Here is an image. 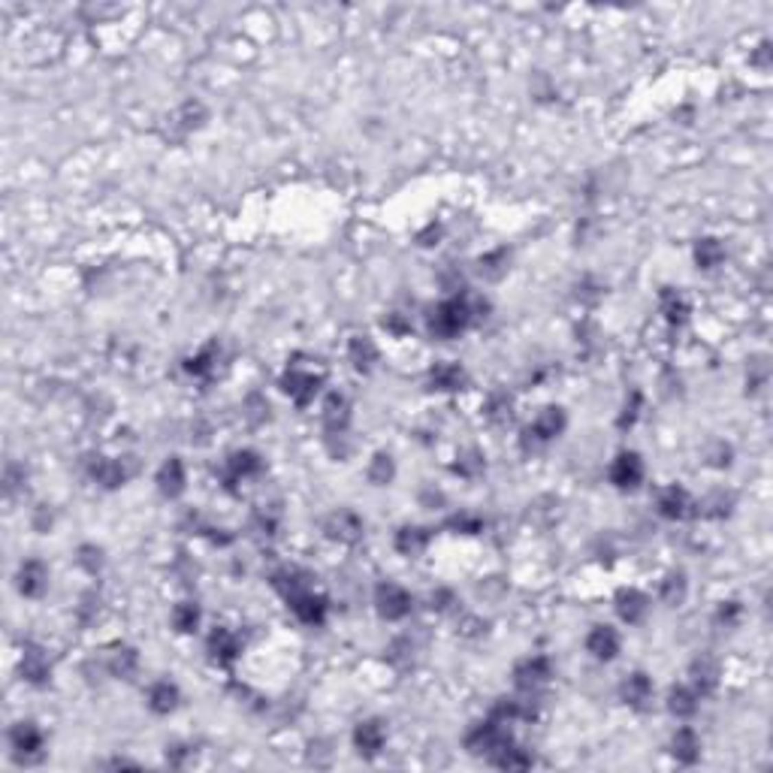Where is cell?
Segmentation results:
<instances>
[{
    "label": "cell",
    "instance_id": "1",
    "mask_svg": "<svg viewBox=\"0 0 773 773\" xmlns=\"http://www.w3.org/2000/svg\"><path fill=\"white\" fill-rule=\"evenodd\" d=\"M468 305L459 299H450L444 302V305L435 308V317H432V330L438 332V336H457V332L468 323Z\"/></svg>",
    "mask_w": 773,
    "mask_h": 773
},
{
    "label": "cell",
    "instance_id": "2",
    "mask_svg": "<svg viewBox=\"0 0 773 773\" xmlns=\"http://www.w3.org/2000/svg\"><path fill=\"white\" fill-rule=\"evenodd\" d=\"M378 601H381V613L390 619H399L408 613V595L402 592L399 586H393V583H386V586H381V592H378Z\"/></svg>",
    "mask_w": 773,
    "mask_h": 773
},
{
    "label": "cell",
    "instance_id": "3",
    "mask_svg": "<svg viewBox=\"0 0 773 773\" xmlns=\"http://www.w3.org/2000/svg\"><path fill=\"white\" fill-rule=\"evenodd\" d=\"M619 649V638L616 632L608 625H598L592 634H589V653H592L595 658H613Z\"/></svg>",
    "mask_w": 773,
    "mask_h": 773
},
{
    "label": "cell",
    "instance_id": "4",
    "mask_svg": "<svg viewBox=\"0 0 773 773\" xmlns=\"http://www.w3.org/2000/svg\"><path fill=\"white\" fill-rule=\"evenodd\" d=\"M643 468H641V459L634 457V453H623V457L616 459V465H613V481L619 483V487H634V483L641 481Z\"/></svg>",
    "mask_w": 773,
    "mask_h": 773
},
{
    "label": "cell",
    "instance_id": "5",
    "mask_svg": "<svg viewBox=\"0 0 773 773\" xmlns=\"http://www.w3.org/2000/svg\"><path fill=\"white\" fill-rule=\"evenodd\" d=\"M293 610L299 613L305 623H321L323 619V601L314 595H293Z\"/></svg>",
    "mask_w": 773,
    "mask_h": 773
},
{
    "label": "cell",
    "instance_id": "6",
    "mask_svg": "<svg viewBox=\"0 0 773 773\" xmlns=\"http://www.w3.org/2000/svg\"><path fill=\"white\" fill-rule=\"evenodd\" d=\"M381 743H384V731H381V725H375V722H366V725H360L357 728V746H360V752H378V749H381Z\"/></svg>",
    "mask_w": 773,
    "mask_h": 773
},
{
    "label": "cell",
    "instance_id": "7",
    "mask_svg": "<svg viewBox=\"0 0 773 773\" xmlns=\"http://www.w3.org/2000/svg\"><path fill=\"white\" fill-rule=\"evenodd\" d=\"M176 701H178L176 686L157 683L154 689H151V710H157V713H170V710L176 707Z\"/></svg>",
    "mask_w": 773,
    "mask_h": 773
},
{
    "label": "cell",
    "instance_id": "8",
    "mask_svg": "<svg viewBox=\"0 0 773 773\" xmlns=\"http://www.w3.org/2000/svg\"><path fill=\"white\" fill-rule=\"evenodd\" d=\"M673 755H677V759H683V761H695V759H698V737H695L689 728H683L677 737H673Z\"/></svg>",
    "mask_w": 773,
    "mask_h": 773
},
{
    "label": "cell",
    "instance_id": "9",
    "mask_svg": "<svg viewBox=\"0 0 773 773\" xmlns=\"http://www.w3.org/2000/svg\"><path fill=\"white\" fill-rule=\"evenodd\" d=\"M12 743H15V749L34 752V749H40V731H36L34 725H25V722H21L19 728H15V734H12Z\"/></svg>",
    "mask_w": 773,
    "mask_h": 773
},
{
    "label": "cell",
    "instance_id": "10",
    "mask_svg": "<svg viewBox=\"0 0 773 773\" xmlns=\"http://www.w3.org/2000/svg\"><path fill=\"white\" fill-rule=\"evenodd\" d=\"M649 692H653V689H649V680L643 677V673H634V677H628V683H625V698L632 701V704L647 701Z\"/></svg>",
    "mask_w": 773,
    "mask_h": 773
},
{
    "label": "cell",
    "instance_id": "11",
    "mask_svg": "<svg viewBox=\"0 0 773 773\" xmlns=\"http://www.w3.org/2000/svg\"><path fill=\"white\" fill-rule=\"evenodd\" d=\"M686 511V492L683 489H668L662 496V514L665 517H683Z\"/></svg>",
    "mask_w": 773,
    "mask_h": 773
},
{
    "label": "cell",
    "instance_id": "12",
    "mask_svg": "<svg viewBox=\"0 0 773 773\" xmlns=\"http://www.w3.org/2000/svg\"><path fill=\"white\" fill-rule=\"evenodd\" d=\"M541 680H547V662L544 658L526 662V668H520V686H535Z\"/></svg>",
    "mask_w": 773,
    "mask_h": 773
},
{
    "label": "cell",
    "instance_id": "13",
    "mask_svg": "<svg viewBox=\"0 0 773 773\" xmlns=\"http://www.w3.org/2000/svg\"><path fill=\"white\" fill-rule=\"evenodd\" d=\"M432 381L441 386V390H450V386H457L462 381V372L457 366H438L435 372H432Z\"/></svg>",
    "mask_w": 773,
    "mask_h": 773
},
{
    "label": "cell",
    "instance_id": "14",
    "mask_svg": "<svg viewBox=\"0 0 773 773\" xmlns=\"http://www.w3.org/2000/svg\"><path fill=\"white\" fill-rule=\"evenodd\" d=\"M538 435L541 438H550V435H556L559 429H562V414L556 411V408H550V414H544L541 420H538Z\"/></svg>",
    "mask_w": 773,
    "mask_h": 773
},
{
    "label": "cell",
    "instance_id": "15",
    "mask_svg": "<svg viewBox=\"0 0 773 773\" xmlns=\"http://www.w3.org/2000/svg\"><path fill=\"white\" fill-rule=\"evenodd\" d=\"M21 577H25V580H21V589H25L27 595H34V592H40V583H43L45 574H43V568L36 562H30L25 571H21Z\"/></svg>",
    "mask_w": 773,
    "mask_h": 773
},
{
    "label": "cell",
    "instance_id": "16",
    "mask_svg": "<svg viewBox=\"0 0 773 773\" xmlns=\"http://www.w3.org/2000/svg\"><path fill=\"white\" fill-rule=\"evenodd\" d=\"M719 257H722V248H719L713 239H707V242H701V245H698V263L704 269H710L713 263H719Z\"/></svg>",
    "mask_w": 773,
    "mask_h": 773
},
{
    "label": "cell",
    "instance_id": "17",
    "mask_svg": "<svg viewBox=\"0 0 773 773\" xmlns=\"http://www.w3.org/2000/svg\"><path fill=\"white\" fill-rule=\"evenodd\" d=\"M634 610H643V598L638 592H625L623 604H619V613H623L628 623H632V619H638V613H634Z\"/></svg>",
    "mask_w": 773,
    "mask_h": 773
},
{
    "label": "cell",
    "instance_id": "18",
    "mask_svg": "<svg viewBox=\"0 0 773 773\" xmlns=\"http://www.w3.org/2000/svg\"><path fill=\"white\" fill-rule=\"evenodd\" d=\"M692 701H695V698L686 692V689H677V692H673V704H671V707L677 710V713H692V710H695Z\"/></svg>",
    "mask_w": 773,
    "mask_h": 773
},
{
    "label": "cell",
    "instance_id": "19",
    "mask_svg": "<svg viewBox=\"0 0 773 773\" xmlns=\"http://www.w3.org/2000/svg\"><path fill=\"white\" fill-rule=\"evenodd\" d=\"M176 625L181 628V632H191V628L196 625V608H178L176 610Z\"/></svg>",
    "mask_w": 773,
    "mask_h": 773
},
{
    "label": "cell",
    "instance_id": "20",
    "mask_svg": "<svg viewBox=\"0 0 773 773\" xmlns=\"http://www.w3.org/2000/svg\"><path fill=\"white\" fill-rule=\"evenodd\" d=\"M665 299H668V302H665V312H668V317H671V321H680V317L686 314V305H683V299H680V297H673V293H671V297H665Z\"/></svg>",
    "mask_w": 773,
    "mask_h": 773
},
{
    "label": "cell",
    "instance_id": "21",
    "mask_svg": "<svg viewBox=\"0 0 773 773\" xmlns=\"http://www.w3.org/2000/svg\"><path fill=\"white\" fill-rule=\"evenodd\" d=\"M405 538H408V544H399V547H402V550H411V553L420 547L423 541H426V538L420 535V529H405Z\"/></svg>",
    "mask_w": 773,
    "mask_h": 773
}]
</instances>
